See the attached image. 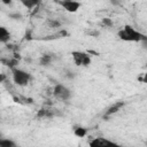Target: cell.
Listing matches in <instances>:
<instances>
[{
    "label": "cell",
    "instance_id": "6da1fadb",
    "mask_svg": "<svg viewBox=\"0 0 147 147\" xmlns=\"http://www.w3.org/2000/svg\"><path fill=\"white\" fill-rule=\"evenodd\" d=\"M118 38L123 41H129V42H141V41L147 40L144 33L136 30L131 25H124L118 31Z\"/></svg>",
    "mask_w": 147,
    "mask_h": 147
},
{
    "label": "cell",
    "instance_id": "7a4b0ae2",
    "mask_svg": "<svg viewBox=\"0 0 147 147\" xmlns=\"http://www.w3.org/2000/svg\"><path fill=\"white\" fill-rule=\"evenodd\" d=\"M11 76H13V82L18 86H26L32 79V76L30 72L18 68L11 69Z\"/></svg>",
    "mask_w": 147,
    "mask_h": 147
},
{
    "label": "cell",
    "instance_id": "3957f363",
    "mask_svg": "<svg viewBox=\"0 0 147 147\" xmlns=\"http://www.w3.org/2000/svg\"><path fill=\"white\" fill-rule=\"evenodd\" d=\"M74 62L77 67H88L91 64V55L86 52L75 51L71 53Z\"/></svg>",
    "mask_w": 147,
    "mask_h": 147
},
{
    "label": "cell",
    "instance_id": "277c9868",
    "mask_svg": "<svg viewBox=\"0 0 147 147\" xmlns=\"http://www.w3.org/2000/svg\"><path fill=\"white\" fill-rule=\"evenodd\" d=\"M53 94L56 99H60L62 101H68L71 95H72V92L69 87H67L65 85L63 84H56L53 88Z\"/></svg>",
    "mask_w": 147,
    "mask_h": 147
},
{
    "label": "cell",
    "instance_id": "5b68a950",
    "mask_svg": "<svg viewBox=\"0 0 147 147\" xmlns=\"http://www.w3.org/2000/svg\"><path fill=\"white\" fill-rule=\"evenodd\" d=\"M59 3L68 13H77L82 6V3L79 1H76V0H60Z\"/></svg>",
    "mask_w": 147,
    "mask_h": 147
},
{
    "label": "cell",
    "instance_id": "8992f818",
    "mask_svg": "<svg viewBox=\"0 0 147 147\" xmlns=\"http://www.w3.org/2000/svg\"><path fill=\"white\" fill-rule=\"evenodd\" d=\"M90 146H93V147H106V146H117V144L111 141V140H108L106 138H95V139L90 141Z\"/></svg>",
    "mask_w": 147,
    "mask_h": 147
},
{
    "label": "cell",
    "instance_id": "52a82bcc",
    "mask_svg": "<svg viewBox=\"0 0 147 147\" xmlns=\"http://www.w3.org/2000/svg\"><path fill=\"white\" fill-rule=\"evenodd\" d=\"M123 106H124V102H123V101H117V102H115L114 105H111V106L106 110V116H110V115L117 113Z\"/></svg>",
    "mask_w": 147,
    "mask_h": 147
},
{
    "label": "cell",
    "instance_id": "ba28073f",
    "mask_svg": "<svg viewBox=\"0 0 147 147\" xmlns=\"http://www.w3.org/2000/svg\"><path fill=\"white\" fill-rule=\"evenodd\" d=\"M10 40V32L5 26H0V42L7 44Z\"/></svg>",
    "mask_w": 147,
    "mask_h": 147
},
{
    "label": "cell",
    "instance_id": "9c48e42d",
    "mask_svg": "<svg viewBox=\"0 0 147 147\" xmlns=\"http://www.w3.org/2000/svg\"><path fill=\"white\" fill-rule=\"evenodd\" d=\"M20 2L26 8V9H33L40 3V0H20Z\"/></svg>",
    "mask_w": 147,
    "mask_h": 147
},
{
    "label": "cell",
    "instance_id": "30bf717a",
    "mask_svg": "<svg viewBox=\"0 0 147 147\" xmlns=\"http://www.w3.org/2000/svg\"><path fill=\"white\" fill-rule=\"evenodd\" d=\"M52 61H53V56L52 55H49V54H44V55H41V57H40V60H39V63H40V65H49L51 63H52Z\"/></svg>",
    "mask_w": 147,
    "mask_h": 147
},
{
    "label": "cell",
    "instance_id": "8fae6325",
    "mask_svg": "<svg viewBox=\"0 0 147 147\" xmlns=\"http://www.w3.org/2000/svg\"><path fill=\"white\" fill-rule=\"evenodd\" d=\"M16 142L13 141L11 139H7V138H0V147H15Z\"/></svg>",
    "mask_w": 147,
    "mask_h": 147
},
{
    "label": "cell",
    "instance_id": "7c38bea8",
    "mask_svg": "<svg viewBox=\"0 0 147 147\" xmlns=\"http://www.w3.org/2000/svg\"><path fill=\"white\" fill-rule=\"evenodd\" d=\"M74 133H75L77 137L83 138V137L86 136V133H87V129H85V127H76V129L74 130Z\"/></svg>",
    "mask_w": 147,
    "mask_h": 147
},
{
    "label": "cell",
    "instance_id": "4fadbf2b",
    "mask_svg": "<svg viewBox=\"0 0 147 147\" xmlns=\"http://www.w3.org/2000/svg\"><path fill=\"white\" fill-rule=\"evenodd\" d=\"M52 115H53V113L49 109H47V108H42L38 113V117H49Z\"/></svg>",
    "mask_w": 147,
    "mask_h": 147
},
{
    "label": "cell",
    "instance_id": "5bb4252c",
    "mask_svg": "<svg viewBox=\"0 0 147 147\" xmlns=\"http://www.w3.org/2000/svg\"><path fill=\"white\" fill-rule=\"evenodd\" d=\"M2 62L7 65V67H10L11 69L13 68H15L16 67V64H17V60L16 59H10V60H2Z\"/></svg>",
    "mask_w": 147,
    "mask_h": 147
},
{
    "label": "cell",
    "instance_id": "9a60e30c",
    "mask_svg": "<svg viewBox=\"0 0 147 147\" xmlns=\"http://www.w3.org/2000/svg\"><path fill=\"white\" fill-rule=\"evenodd\" d=\"M102 24H103L105 26H108V28H110V26L113 25V22H111V20H110V18H107V17H105V18L102 20Z\"/></svg>",
    "mask_w": 147,
    "mask_h": 147
},
{
    "label": "cell",
    "instance_id": "2e32d148",
    "mask_svg": "<svg viewBox=\"0 0 147 147\" xmlns=\"http://www.w3.org/2000/svg\"><path fill=\"white\" fill-rule=\"evenodd\" d=\"M48 24H49V26L51 28H59L61 24H60V22H57V21H54V20H49L48 21Z\"/></svg>",
    "mask_w": 147,
    "mask_h": 147
},
{
    "label": "cell",
    "instance_id": "e0dca14e",
    "mask_svg": "<svg viewBox=\"0 0 147 147\" xmlns=\"http://www.w3.org/2000/svg\"><path fill=\"white\" fill-rule=\"evenodd\" d=\"M6 79H7V76H6V74H3V72H0V83H3Z\"/></svg>",
    "mask_w": 147,
    "mask_h": 147
},
{
    "label": "cell",
    "instance_id": "ac0fdd59",
    "mask_svg": "<svg viewBox=\"0 0 147 147\" xmlns=\"http://www.w3.org/2000/svg\"><path fill=\"white\" fill-rule=\"evenodd\" d=\"M10 17H13L14 20H18V18H21L22 16H21V14L16 13V14H10Z\"/></svg>",
    "mask_w": 147,
    "mask_h": 147
},
{
    "label": "cell",
    "instance_id": "d6986e66",
    "mask_svg": "<svg viewBox=\"0 0 147 147\" xmlns=\"http://www.w3.org/2000/svg\"><path fill=\"white\" fill-rule=\"evenodd\" d=\"M0 1H1L3 5H7V6H8V5H10V3L13 2V0H0Z\"/></svg>",
    "mask_w": 147,
    "mask_h": 147
},
{
    "label": "cell",
    "instance_id": "ffe728a7",
    "mask_svg": "<svg viewBox=\"0 0 147 147\" xmlns=\"http://www.w3.org/2000/svg\"><path fill=\"white\" fill-rule=\"evenodd\" d=\"M1 137H2V136H1V133H0V138H1Z\"/></svg>",
    "mask_w": 147,
    "mask_h": 147
}]
</instances>
